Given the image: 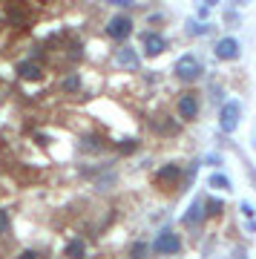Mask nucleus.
Wrapping results in <instances>:
<instances>
[{
	"label": "nucleus",
	"mask_w": 256,
	"mask_h": 259,
	"mask_svg": "<svg viewBox=\"0 0 256 259\" xmlns=\"http://www.w3.org/2000/svg\"><path fill=\"white\" fill-rule=\"evenodd\" d=\"M115 64L127 66V69H138V52L136 49H130V47L118 49V52H115Z\"/></svg>",
	"instance_id": "nucleus-8"
},
{
	"label": "nucleus",
	"mask_w": 256,
	"mask_h": 259,
	"mask_svg": "<svg viewBox=\"0 0 256 259\" xmlns=\"http://www.w3.org/2000/svg\"><path fill=\"white\" fill-rule=\"evenodd\" d=\"M133 150H136V141H133V139L121 141V153H133Z\"/></svg>",
	"instance_id": "nucleus-19"
},
{
	"label": "nucleus",
	"mask_w": 256,
	"mask_h": 259,
	"mask_svg": "<svg viewBox=\"0 0 256 259\" xmlns=\"http://www.w3.org/2000/svg\"><path fill=\"white\" fill-rule=\"evenodd\" d=\"M201 216H204V210H201V202H193L190 210L184 213V225H199Z\"/></svg>",
	"instance_id": "nucleus-12"
},
{
	"label": "nucleus",
	"mask_w": 256,
	"mask_h": 259,
	"mask_svg": "<svg viewBox=\"0 0 256 259\" xmlns=\"http://www.w3.org/2000/svg\"><path fill=\"white\" fill-rule=\"evenodd\" d=\"M190 32L193 35H201V32H207V26H199V23H196V26H190Z\"/></svg>",
	"instance_id": "nucleus-21"
},
{
	"label": "nucleus",
	"mask_w": 256,
	"mask_h": 259,
	"mask_svg": "<svg viewBox=\"0 0 256 259\" xmlns=\"http://www.w3.org/2000/svg\"><path fill=\"white\" fill-rule=\"evenodd\" d=\"M144 253H147V245L138 242V245H133V250H130V259H144Z\"/></svg>",
	"instance_id": "nucleus-16"
},
{
	"label": "nucleus",
	"mask_w": 256,
	"mask_h": 259,
	"mask_svg": "<svg viewBox=\"0 0 256 259\" xmlns=\"http://www.w3.org/2000/svg\"><path fill=\"white\" fill-rule=\"evenodd\" d=\"M20 259H37V253H35V250H23V253H20Z\"/></svg>",
	"instance_id": "nucleus-22"
},
{
	"label": "nucleus",
	"mask_w": 256,
	"mask_h": 259,
	"mask_svg": "<svg viewBox=\"0 0 256 259\" xmlns=\"http://www.w3.org/2000/svg\"><path fill=\"white\" fill-rule=\"evenodd\" d=\"M83 150H98V139L95 136H87L83 139Z\"/></svg>",
	"instance_id": "nucleus-18"
},
{
	"label": "nucleus",
	"mask_w": 256,
	"mask_h": 259,
	"mask_svg": "<svg viewBox=\"0 0 256 259\" xmlns=\"http://www.w3.org/2000/svg\"><path fill=\"white\" fill-rule=\"evenodd\" d=\"M6 18H9V23H15V26H23V20H26V12L18 9V6H9Z\"/></svg>",
	"instance_id": "nucleus-13"
},
{
	"label": "nucleus",
	"mask_w": 256,
	"mask_h": 259,
	"mask_svg": "<svg viewBox=\"0 0 256 259\" xmlns=\"http://www.w3.org/2000/svg\"><path fill=\"white\" fill-rule=\"evenodd\" d=\"M253 147H256V133H253Z\"/></svg>",
	"instance_id": "nucleus-24"
},
{
	"label": "nucleus",
	"mask_w": 256,
	"mask_h": 259,
	"mask_svg": "<svg viewBox=\"0 0 256 259\" xmlns=\"http://www.w3.org/2000/svg\"><path fill=\"white\" fill-rule=\"evenodd\" d=\"M242 213H245V216H253V207H250V204L245 202V204H242Z\"/></svg>",
	"instance_id": "nucleus-23"
},
{
	"label": "nucleus",
	"mask_w": 256,
	"mask_h": 259,
	"mask_svg": "<svg viewBox=\"0 0 256 259\" xmlns=\"http://www.w3.org/2000/svg\"><path fill=\"white\" fill-rule=\"evenodd\" d=\"M66 256H69V259H83V256H87L83 242L81 239H69V242H66Z\"/></svg>",
	"instance_id": "nucleus-11"
},
{
	"label": "nucleus",
	"mask_w": 256,
	"mask_h": 259,
	"mask_svg": "<svg viewBox=\"0 0 256 259\" xmlns=\"http://www.w3.org/2000/svg\"><path fill=\"white\" fill-rule=\"evenodd\" d=\"M222 207H225V204H222L219 199H210V202H207V210H204V213H210V216H216V213H222Z\"/></svg>",
	"instance_id": "nucleus-17"
},
{
	"label": "nucleus",
	"mask_w": 256,
	"mask_h": 259,
	"mask_svg": "<svg viewBox=\"0 0 256 259\" xmlns=\"http://www.w3.org/2000/svg\"><path fill=\"white\" fill-rule=\"evenodd\" d=\"M153 250L161 253V256H173V253H179V250H182V239H179V233L161 231L156 236V242H153Z\"/></svg>",
	"instance_id": "nucleus-1"
},
{
	"label": "nucleus",
	"mask_w": 256,
	"mask_h": 259,
	"mask_svg": "<svg viewBox=\"0 0 256 259\" xmlns=\"http://www.w3.org/2000/svg\"><path fill=\"white\" fill-rule=\"evenodd\" d=\"M61 87H64L66 93H78V90H81V78H78V75H66L64 81H61Z\"/></svg>",
	"instance_id": "nucleus-14"
},
{
	"label": "nucleus",
	"mask_w": 256,
	"mask_h": 259,
	"mask_svg": "<svg viewBox=\"0 0 256 259\" xmlns=\"http://www.w3.org/2000/svg\"><path fill=\"white\" fill-rule=\"evenodd\" d=\"M141 44H144V52H147V55H161V52L167 49V40H164L161 35H156V32H144Z\"/></svg>",
	"instance_id": "nucleus-7"
},
{
	"label": "nucleus",
	"mask_w": 256,
	"mask_h": 259,
	"mask_svg": "<svg viewBox=\"0 0 256 259\" xmlns=\"http://www.w3.org/2000/svg\"><path fill=\"white\" fill-rule=\"evenodd\" d=\"M179 115H182L184 121H193L199 115V98L193 93H184L182 98H179Z\"/></svg>",
	"instance_id": "nucleus-5"
},
{
	"label": "nucleus",
	"mask_w": 256,
	"mask_h": 259,
	"mask_svg": "<svg viewBox=\"0 0 256 259\" xmlns=\"http://www.w3.org/2000/svg\"><path fill=\"white\" fill-rule=\"evenodd\" d=\"M130 32H133V20H130L127 15H115V18H110V23H107V35L115 37V40L130 37Z\"/></svg>",
	"instance_id": "nucleus-4"
},
{
	"label": "nucleus",
	"mask_w": 256,
	"mask_h": 259,
	"mask_svg": "<svg viewBox=\"0 0 256 259\" xmlns=\"http://www.w3.org/2000/svg\"><path fill=\"white\" fill-rule=\"evenodd\" d=\"M179 176H182V170H179L176 164H164L156 173V182H179Z\"/></svg>",
	"instance_id": "nucleus-10"
},
{
	"label": "nucleus",
	"mask_w": 256,
	"mask_h": 259,
	"mask_svg": "<svg viewBox=\"0 0 256 259\" xmlns=\"http://www.w3.org/2000/svg\"><path fill=\"white\" fill-rule=\"evenodd\" d=\"M239 112H242L239 101H228L225 107H222V112H219V127H222V133H233V130H236Z\"/></svg>",
	"instance_id": "nucleus-3"
},
{
	"label": "nucleus",
	"mask_w": 256,
	"mask_h": 259,
	"mask_svg": "<svg viewBox=\"0 0 256 259\" xmlns=\"http://www.w3.org/2000/svg\"><path fill=\"white\" fill-rule=\"evenodd\" d=\"M216 58H222V61L239 58V40L236 37H222L219 44H216Z\"/></svg>",
	"instance_id": "nucleus-6"
},
{
	"label": "nucleus",
	"mask_w": 256,
	"mask_h": 259,
	"mask_svg": "<svg viewBox=\"0 0 256 259\" xmlns=\"http://www.w3.org/2000/svg\"><path fill=\"white\" fill-rule=\"evenodd\" d=\"M210 187H219V190H230V179L222 176V173H213L210 176Z\"/></svg>",
	"instance_id": "nucleus-15"
},
{
	"label": "nucleus",
	"mask_w": 256,
	"mask_h": 259,
	"mask_svg": "<svg viewBox=\"0 0 256 259\" xmlns=\"http://www.w3.org/2000/svg\"><path fill=\"white\" fill-rule=\"evenodd\" d=\"M176 75H179L182 81H196L201 75V64L193 55H182L176 61Z\"/></svg>",
	"instance_id": "nucleus-2"
},
{
	"label": "nucleus",
	"mask_w": 256,
	"mask_h": 259,
	"mask_svg": "<svg viewBox=\"0 0 256 259\" xmlns=\"http://www.w3.org/2000/svg\"><path fill=\"white\" fill-rule=\"evenodd\" d=\"M6 228H9V213H6V210H0V233L6 231Z\"/></svg>",
	"instance_id": "nucleus-20"
},
{
	"label": "nucleus",
	"mask_w": 256,
	"mask_h": 259,
	"mask_svg": "<svg viewBox=\"0 0 256 259\" xmlns=\"http://www.w3.org/2000/svg\"><path fill=\"white\" fill-rule=\"evenodd\" d=\"M18 75L23 81H37V78L44 75V69H40L35 61H26V64H18Z\"/></svg>",
	"instance_id": "nucleus-9"
}]
</instances>
